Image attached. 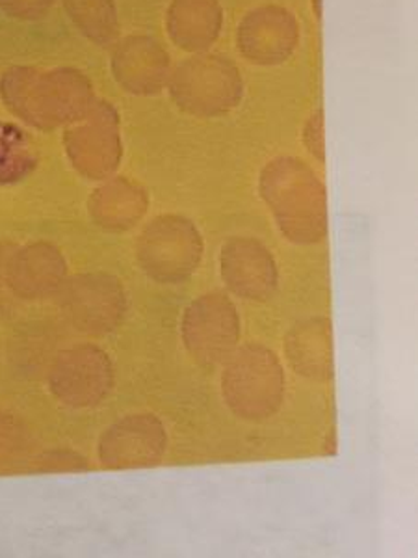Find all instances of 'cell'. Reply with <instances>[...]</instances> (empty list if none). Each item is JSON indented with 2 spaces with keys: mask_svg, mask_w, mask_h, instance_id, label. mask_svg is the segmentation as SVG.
Here are the masks:
<instances>
[{
  "mask_svg": "<svg viewBox=\"0 0 418 558\" xmlns=\"http://www.w3.org/2000/svg\"><path fill=\"white\" fill-rule=\"evenodd\" d=\"M229 373L231 381L228 389L233 391V397H229V400L231 404H235L236 412H242L246 404H254V386H260L281 399L283 376L272 352L262 350L259 354V350L247 349Z\"/></svg>",
  "mask_w": 418,
  "mask_h": 558,
  "instance_id": "obj_1",
  "label": "cell"
},
{
  "mask_svg": "<svg viewBox=\"0 0 418 558\" xmlns=\"http://www.w3.org/2000/svg\"><path fill=\"white\" fill-rule=\"evenodd\" d=\"M246 254L244 255L242 242L236 244L233 252H228L229 265L242 267V270H225V272L235 274L231 278V287H235L236 292H244L247 296L270 291V287L273 286V265L268 255L270 252H265L251 242H246Z\"/></svg>",
  "mask_w": 418,
  "mask_h": 558,
  "instance_id": "obj_2",
  "label": "cell"
}]
</instances>
